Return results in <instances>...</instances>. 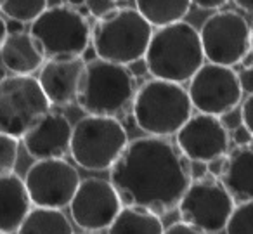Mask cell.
<instances>
[{"label": "cell", "instance_id": "cell-1", "mask_svg": "<svg viewBox=\"0 0 253 234\" xmlns=\"http://www.w3.org/2000/svg\"><path fill=\"white\" fill-rule=\"evenodd\" d=\"M189 161L163 137H137L126 142L109 168V182L125 206L162 215L177 208L191 184Z\"/></svg>", "mask_w": 253, "mask_h": 234}, {"label": "cell", "instance_id": "cell-2", "mask_svg": "<svg viewBox=\"0 0 253 234\" xmlns=\"http://www.w3.org/2000/svg\"><path fill=\"white\" fill-rule=\"evenodd\" d=\"M142 59L153 78L186 84L205 64L200 33L186 21L162 26L153 32Z\"/></svg>", "mask_w": 253, "mask_h": 234}, {"label": "cell", "instance_id": "cell-3", "mask_svg": "<svg viewBox=\"0 0 253 234\" xmlns=\"http://www.w3.org/2000/svg\"><path fill=\"white\" fill-rule=\"evenodd\" d=\"M135 91L128 68L95 57L85 63L75 102L87 115L118 118L132 106Z\"/></svg>", "mask_w": 253, "mask_h": 234}, {"label": "cell", "instance_id": "cell-4", "mask_svg": "<svg viewBox=\"0 0 253 234\" xmlns=\"http://www.w3.org/2000/svg\"><path fill=\"white\" fill-rule=\"evenodd\" d=\"M132 116L142 132L153 137L175 136L193 115L187 91L179 84L151 78L135 91Z\"/></svg>", "mask_w": 253, "mask_h": 234}, {"label": "cell", "instance_id": "cell-5", "mask_svg": "<svg viewBox=\"0 0 253 234\" xmlns=\"http://www.w3.org/2000/svg\"><path fill=\"white\" fill-rule=\"evenodd\" d=\"M151 35L153 26L135 9L116 7L90 28V46L99 59L128 66L144 57Z\"/></svg>", "mask_w": 253, "mask_h": 234}, {"label": "cell", "instance_id": "cell-6", "mask_svg": "<svg viewBox=\"0 0 253 234\" xmlns=\"http://www.w3.org/2000/svg\"><path fill=\"white\" fill-rule=\"evenodd\" d=\"M128 142L118 118L87 115L71 129L70 154L78 167L90 172L109 170Z\"/></svg>", "mask_w": 253, "mask_h": 234}, {"label": "cell", "instance_id": "cell-7", "mask_svg": "<svg viewBox=\"0 0 253 234\" xmlns=\"http://www.w3.org/2000/svg\"><path fill=\"white\" fill-rule=\"evenodd\" d=\"M43 57H80L90 46V25L70 5L47 7L30 26Z\"/></svg>", "mask_w": 253, "mask_h": 234}, {"label": "cell", "instance_id": "cell-8", "mask_svg": "<svg viewBox=\"0 0 253 234\" xmlns=\"http://www.w3.org/2000/svg\"><path fill=\"white\" fill-rule=\"evenodd\" d=\"M47 111V101L33 75H12L0 82V134L21 139Z\"/></svg>", "mask_w": 253, "mask_h": 234}, {"label": "cell", "instance_id": "cell-9", "mask_svg": "<svg viewBox=\"0 0 253 234\" xmlns=\"http://www.w3.org/2000/svg\"><path fill=\"white\" fill-rule=\"evenodd\" d=\"M198 33L205 59L211 64L232 68L252 49V28L238 11L222 9L213 12Z\"/></svg>", "mask_w": 253, "mask_h": 234}, {"label": "cell", "instance_id": "cell-10", "mask_svg": "<svg viewBox=\"0 0 253 234\" xmlns=\"http://www.w3.org/2000/svg\"><path fill=\"white\" fill-rule=\"evenodd\" d=\"M232 208V198L213 177L191 181L177 203L182 222L203 231L205 234H218L224 231Z\"/></svg>", "mask_w": 253, "mask_h": 234}, {"label": "cell", "instance_id": "cell-11", "mask_svg": "<svg viewBox=\"0 0 253 234\" xmlns=\"http://www.w3.org/2000/svg\"><path fill=\"white\" fill-rule=\"evenodd\" d=\"M187 95L191 106L196 108L198 113L220 118L234 111L245 94L232 68L208 63L201 64L200 70L191 77Z\"/></svg>", "mask_w": 253, "mask_h": 234}, {"label": "cell", "instance_id": "cell-12", "mask_svg": "<svg viewBox=\"0 0 253 234\" xmlns=\"http://www.w3.org/2000/svg\"><path fill=\"white\" fill-rule=\"evenodd\" d=\"M78 182L77 168L63 158L37 160L23 179L30 203L52 210H63L70 205Z\"/></svg>", "mask_w": 253, "mask_h": 234}, {"label": "cell", "instance_id": "cell-13", "mask_svg": "<svg viewBox=\"0 0 253 234\" xmlns=\"http://www.w3.org/2000/svg\"><path fill=\"white\" fill-rule=\"evenodd\" d=\"M68 206L71 219L82 231L101 233L108 229L123 205L111 182L99 177H88L78 182Z\"/></svg>", "mask_w": 253, "mask_h": 234}, {"label": "cell", "instance_id": "cell-14", "mask_svg": "<svg viewBox=\"0 0 253 234\" xmlns=\"http://www.w3.org/2000/svg\"><path fill=\"white\" fill-rule=\"evenodd\" d=\"M175 146L186 160L208 163L227 154L231 146L229 129L217 116L205 113L191 115L177 130Z\"/></svg>", "mask_w": 253, "mask_h": 234}, {"label": "cell", "instance_id": "cell-15", "mask_svg": "<svg viewBox=\"0 0 253 234\" xmlns=\"http://www.w3.org/2000/svg\"><path fill=\"white\" fill-rule=\"evenodd\" d=\"M71 123L63 113L47 111L21 137L26 153L35 160L63 158L70 149Z\"/></svg>", "mask_w": 253, "mask_h": 234}, {"label": "cell", "instance_id": "cell-16", "mask_svg": "<svg viewBox=\"0 0 253 234\" xmlns=\"http://www.w3.org/2000/svg\"><path fill=\"white\" fill-rule=\"evenodd\" d=\"M84 66L82 57H54L40 66L37 80L50 104L68 106L75 102Z\"/></svg>", "mask_w": 253, "mask_h": 234}, {"label": "cell", "instance_id": "cell-17", "mask_svg": "<svg viewBox=\"0 0 253 234\" xmlns=\"http://www.w3.org/2000/svg\"><path fill=\"white\" fill-rule=\"evenodd\" d=\"M252 167L253 149L252 146H236L227 151L224 161V170L220 174V184L227 191L234 203L253 201L252 191Z\"/></svg>", "mask_w": 253, "mask_h": 234}, {"label": "cell", "instance_id": "cell-18", "mask_svg": "<svg viewBox=\"0 0 253 234\" xmlns=\"http://www.w3.org/2000/svg\"><path fill=\"white\" fill-rule=\"evenodd\" d=\"M0 61L14 75H33L40 70L45 57L28 32L9 33L0 47Z\"/></svg>", "mask_w": 253, "mask_h": 234}, {"label": "cell", "instance_id": "cell-19", "mask_svg": "<svg viewBox=\"0 0 253 234\" xmlns=\"http://www.w3.org/2000/svg\"><path fill=\"white\" fill-rule=\"evenodd\" d=\"M30 206L23 179L14 172L0 174V233H14Z\"/></svg>", "mask_w": 253, "mask_h": 234}, {"label": "cell", "instance_id": "cell-20", "mask_svg": "<svg viewBox=\"0 0 253 234\" xmlns=\"http://www.w3.org/2000/svg\"><path fill=\"white\" fill-rule=\"evenodd\" d=\"M108 234H163L160 215L137 206H122L108 227Z\"/></svg>", "mask_w": 253, "mask_h": 234}, {"label": "cell", "instance_id": "cell-21", "mask_svg": "<svg viewBox=\"0 0 253 234\" xmlns=\"http://www.w3.org/2000/svg\"><path fill=\"white\" fill-rule=\"evenodd\" d=\"M16 231L18 234H73V226L61 210L35 206L28 210Z\"/></svg>", "mask_w": 253, "mask_h": 234}, {"label": "cell", "instance_id": "cell-22", "mask_svg": "<svg viewBox=\"0 0 253 234\" xmlns=\"http://www.w3.org/2000/svg\"><path fill=\"white\" fill-rule=\"evenodd\" d=\"M189 9L191 0H135V11L156 28L184 21Z\"/></svg>", "mask_w": 253, "mask_h": 234}, {"label": "cell", "instance_id": "cell-23", "mask_svg": "<svg viewBox=\"0 0 253 234\" xmlns=\"http://www.w3.org/2000/svg\"><path fill=\"white\" fill-rule=\"evenodd\" d=\"M47 9V0H0V11L9 19L32 23Z\"/></svg>", "mask_w": 253, "mask_h": 234}, {"label": "cell", "instance_id": "cell-24", "mask_svg": "<svg viewBox=\"0 0 253 234\" xmlns=\"http://www.w3.org/2000/svg\"><path fill=\"white\" fill-rule=\"evenodd\" d=\"M224 229L225 234H253V201L234 205Z\"/></svg>", "mask_w": 253, "mask_h": 234}, {"label": "cell", "instance_id": "cell-25", "mask_svg": "<svg viewBox=\"0 0 253 234\" xmlns=\"http://www.w3.org/2000/svg\"><path fill=\"white\" fill-rule=\"evenodd\" d=\"M19 139L0 134V174H11L18 163Z\"/></svg>", "mask_w": 253, "mask_h": 234}, {"label": "cell", "instance_id": "cell-26", "mask_svg": "<svg viewBox=\"0 0 253 234\" xmlns=\"http://www.w3.org/2000/svg\"><path fill=\"white\" fill-rule=\"evenodd\" d=\"M84 5L87 7L88 16L99 19L118 7V0H85Z\"/></svg>", "mask_w": 253, "mask_h": 234}, {"label": "cell", "instance_id": "cell-27", "mask_svg": "<svg viewBox=\"0 0 253 234\" xmlns=\"http://www.w3.org/2000/svg\"><path fill=\"white\" fill-rule=\"evenodd\" d=\"M239 104H241V109H239L241 125L248 130H253V94H248Z\"/></svg>", "mask_w": 253, "mask_h": 234}, {"label": "cell", "instance_id": "cell-28", "mask_svg": "<svg viewBox=\"0 0 253 234\" xmlns=\"http://www.w3.org/2000/svg\"><path fill=\"white\" fill-rule=\"evenodd\" d=\"M229 139L236 144V146H252V140H253V136H252V130H248L246 127H243L241 123L236 125L232 129V132L229 134Z\"/></svg>", "mask_w": 253, "mask_h": 234}, {"label": "cell", "instance_id": "cell-29", "mask_svg": "<svg viewBox=\"0 0 253 234\" xmlns=\"http://www.w3.org/2000/svg\"><path fill=\"white\" fill-rule=\"evenodd\" d=\"M238 75L239 87H241L243 94H253V66L252 68H241Z\"/></svg>", "mask_w": 253, "mask_h": 234}, {"label": "cell", "instance_id": "cell-30", "mask_svg": "<svg viewBox=\"0 0 253 234\" xmlns=\"http://www.w3.org/2000/svg\"><path fill=\"white\" fill-rule=\"evenodd\" d=\"M163 234H205V233L186 222H175L170 227H167V229H163Z\"/></svg>", "mask_w": 253, "mask_h": 234}, {"label": "cell", "instance_id": "cell-31", "mask_svg": "<svg viewBox=\"0 0 253 234\" xmlns=\"http://www.w3.org/2000/svg\"><path fill=\"white\" fill-rule=\"evenodd\" d=\"M189 161V160H187ZM187 170H189L191 181H198V179H205L208 175L207 172V163L203 161H189L187 163Z\"/></svg>", "mask_w": 253, "mask_h": 234}, {"label": "cell", "instance_id": "cell-32", "mask_svg": "<svg viewBox=\"0 0 253 234\" xmlns=\"http://www.w3.org/2000/svg\"><path fill=\"white\" fill-rule=\"evenodd\" d=\"M227 2H231V0H191V4L203 9V11H220Z\"/></svg>", "mask_w": 253, "mask_h": 234}, {"label": "cell", "instance_id": "cell-33", "mask_svg": "<svg viewBox=\"0 0 253 234\" xmlns=\"http://www.w3.org/2000/svg\"><path fill=\"white\" fill-rule=\"evenodd\" d=\"M224 161H225V156L215 158V160L208 161V163H207V172H208V174H210L213 179L220 177L222 170H224Z\"/></svg>", "mask_w": 253, "mask_h": 234}, {"label": "cell", "instance_id": "cell-34", "mask_svg": "<svg viewBox=\"0 0 253 234\" xmlns=\"http://www.w3.org/2000/svg\"><path fill=\"white\" fill-rule=\"evenodd\" d=\"M126 68H128V71H130L132 77H134V78L142 77V75L148 73V68H146L144 59H137V61H134V63H130Z\"/></svg>", "mask_w": 253, "mask_h": 234}, {"label": "cell", "instance_id": "cell-35", "mask_svg": "<svg viewBox=\"0 0 253 234\" xmlns=\"http://www.w3.org/2000/svg\"><path fill=\"white\" fill-rule=\"evenodd\" d=\"M5 28H7V35L9 33H19V32H25V25L16 19H7L5 21Z\"/></svg>", "mask_w": 253, "mask_h": 234}, {"label": "cell", "instance_id": "cell-36", "mask_svg": "<svg viewBox=\"0 0 253 234\" xmlns=\"http://www.w3.org/2000/svg\"><path fill=\"white\" fill-rule=\"evenodd\" d=\"M236 5L239 7V11L246 12V14H250L252 12V0H232Z\"/></svg>", "mask_w": 253, "mask_h": 234}, {"label": "cell", "instance_id": "cell-37", "mask_svg": "<svg viewBox=\"0 0 253 234\" xmlns=\"http://www.w3.org/2000/svg\"><path fill=\"white\" fill-rule=\"evenodd\" d=\"M241 68H252L253 66V50L250 49L248 52L245 54V56H243V59H241Z\"/></svg>", "mask_w": 253, "mask_h": 234}, {"label": "cell", "instance_id": "cell-38", "mask_svg": "<svg viewBox=\"0 0 253 234\" xmlns=\"http://www.w3.org/2000/svg\"><path fill=\"white\" fill-rule=\"evenodd\" d=\"M5 37H7V28H5V19L0 16V47L4 44Z\"/></svg>", "mask_w": 253, "mask_h": 234}, {"label": "cell", "instance_id": "cell-39", "mask_svg": "<svg viewBox=\"0 0 253 234\" xmlns=\"http://www.w3.org/2000/svg\"><path fill=\"white\" fill-rule=\"evenodd\" d=\"M70 7H78V5H84L85 0H66Z\"/></svg>", "mask_w": 253, "mask_h": 234}, {"label": "cell", "instance_id": "cell-40", "mask_svg": "<svg viewBox=\"0 0 253 234\" xmlns=\"http://www.w3.org/2000/svg\"><path fill=\"white\" fill-rule=\"evenodd\" d=\"M57 5H63L61 0H47V7H57Z\"/></svg>", "mask_w": 253, "mask_h": 234}, {"label": "cell", "instance_id": "cell-41", "mask_svg": "<svg viewBox=\"0 0 253 234\" xmlns=\"http://www.w3.org/2000/svg\"><path fill=\"white\" fill-rule=\"evenodd\" d=\"M5 73H7V70H5V68H4V64H2V61H0V82H2L5 77H7V75H5Z\"/></svg>", "mask_w": 253, "mask_h": 234}, {"label": "cell", "instance_id": "cell-42", "mask_svg": "<svg viewBox=\"0 0 253 234\" xmlns=\"http://www.w3.org/2000/svg\"><path fill=\"white\" fill-rule=\"evenodd\" d=\"M80 234H101V233H80Z\"/></svg>", "mask_w": 253, "mask_h": 234}, {"label": "cell", "instance_id": "cell-43", "mask_svg": "<svg viewBox=\"0 0 253 234\" xmlns=\"http://www.w3.org/2000/svg\"><path fill=\"white\" fill-rule=\"evenodd\" d=\"M0 234H7V233H0Z\"/></svg>", "mask_w": 253, "mask_h": 234}]
</instances>
